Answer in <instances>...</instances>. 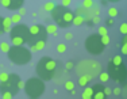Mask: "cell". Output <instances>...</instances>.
Masks as SVG:
<instances>
[{"label": "cell", "mask_w": 127, "mask_h": 99, "mask_svg": "<svg viewBox=\"0 0 127 99\" xmlns=\"http://www.w3.org/2000/svg\"><path fill=\"white\" fill-rule=\"evenodd\" d=\"M35 72H37V76L43 82L51 80L56 76V72H57V61L47 56L41 57L37 62Z\"/></svg>", "instance_id": "6da1fadb"}, {"label": "cell", "mask_w": 127, "mask_h": 99, "mask_svg": "<svg viewBox=\"0 0 127 99\" xmlns=\"http://www.w3.org/2000/svg\"><path fill=\"white\" fill-rule=\"evenodd\" d=\"M73 11L69 7H64V5H56L54 10L51 11V18L56 22V26L62 29H68L72 26V20H73Z\"/></svg>", "instance_id": "7a4b0ae2"}, {"label": "cell", "mask_w": 127, "mask_h": 99, "mask_svg": "<svg viewBox=\"0 0 127 99\" xmlns=\"http://www.w3.org/2000/svg\"><path fill=\"white\" fill-rule=\"evenodd\" d=\"M23 88L29 99H39L43 95L46 86L39 77H30L29 80H26V83H23Z\"/></svg>", "instance_id": "3957f363"}, {"label": "cell", "mask_w": 127, "mask_h": 99, "mask_svg": "<svg viewBox=\"0 0 127 99\" xmlns=\"http://www.w3.org/2000/svg\"><path fill=\"white\" fill-rule=\"evenodd\" d=\"M7 54L10 61H12L15 65H26L32 58L31 52L25 46H11Z\"/></svg>", "instance_id": "277c9868"}, {"label": "cell", "mask_w": 127, "mask_h": 99, "mask_svg": "<svg viewBox=\"0 0 127 99\" xmlns=\"http://www.w3.org/2000/svg\"><path fill=\"white\" fill-rule=\"evenodd\" d=\"M10 38L12 46H23L27 44V38H29V27L23 23H18L10 30Z\"/></svg>", "instance_id": "5b68a950"}, {"label": "cell", "mask_w": 127, "mask_h": 99, "mask_svg": "<svg viewBox=\"0 0 127 99\" xmlns=\"http://www.w3.org/2000/svg\"><path fill=\"white\" fill-rule=\"evenodd\" d=\"M23 88V82L18 73H8L7 82L0 83V94L1 92H10L11 95H16Z\"/></svg>", "instance_id": "8992f818"}, {"label": "cell", "mask_w": 127, "mask_h": 99, "mask_svg": "<svg viewBox=\"0 0 127 99\" xmlns=\"http://www.w3.org/2000/svg\"><path fill=\"white\" fill-rule=\"evenodd\" d=\"M76 72L78 73V76L81 75H88L91 77L99 76V73L101 72V65L93 60H83L76 65Z\"/></svg>", "instance_id": "52a82bcc"}, {"label": "cell", "mask_w": 127, "mask_h": 99, "mask_svg": "<svg viewBox=\"0 0 127 99\" xmlns=\"http://www.w3.org/2000/svg\"><path fill=\"white\" fill-rule=\"evenodd\" d=\"M47 40V31L46 27L43 25H39V23H34L29 27V38H27V44L30 46H32L35 42L39 41H45Z\"/></svg>", "instance_id": "ba28073f"}, {"label": "cell", "mask_w": 127, "mask_h": 99, "mask_svg": "<svg viewBox=\"0 0 127 99\" xmlns=\"http://www.w3.org/2000/svg\"><path fill=\"white\" fill-rule=\"evenodd\" d=\"M85 49L93 56H99V54H101V53L104 52L105 46L101 44V37L97 34V33L91 34L85 40Z\"/></svg>", "instance_id": "9c48e42d"}, {"label": "cell", "mask_w": 127, "mask_h": 99, "mask_svg": "<svg viewBox=\"0 0 127 99\" xmlns=\"http://www.w3.org/2000/svg\"><path fill=\"white\" fill-rule=\"evenodd\" d=\"M110 79L115 80L118 83H122L126 80L127 77V68L125 64H119V65H115L112 62H108V71H107Z\"/></svg>", "instance_id": "30bf717a"}, {"label": "cell", "mask_w": 127, "mask_h": 99, "mask_svg": "<svg viewBox=\"0 0 127 99\" xmlns=\"http://www.w3.org/2000/svg\"><path fill=\"white\" fill-rule=\"evenodd\" d=\"M0 4L4 8L15 11V10H19L20 7H23L25 0H0Z\"/></svg>", "instance_id": "8fae6325"}, {"label": "cell", "mask_w": 127, "mask_h": 99, "mask_svg": "<svg viewBox=\"0 0 127 99\" xmlns=\"http://www.w3.org/2000/svg\"><path fill=\"white\" fill-rule=\"evenodd\" d=\"M92 99H107L104 94V86L103 84H93L92 86Z\"/></svg>", "instance_id": "7c38bea8"}, {"label": "cell", "mask_w": 127, "mask_h": 99, "mask_svg": "<svg viewBox=\"0 0 127 99\" xmlns=\"http://www.w3.org/2000/svg\"><path fill=\"white\" fill-rule=\"evenodd\" d=\"M91 80H92V77L88 76V75H81L80 77H78V86L80 87H87L91 83Z\"/></svg>", "instance_id": "4fadbf2b"}, {"label": "cell", "mask_w": 127, "mask_h": 99, "mask_svg": "<svg viewBox=\"0 0 127 99\" xmlns=\"http://www.w3.org/2000/svg\"><path fill=\"white\" fill-rule=\"evenodd\" d=\"M83 99H92V86H87L84 87V91L81 94Z\"/></svg>", "instance_id": "5bb4252c"}, {"label": "cell", "mask_w": 127, "mask_h": 99, "mask_svg": "<svg viewBox=\"0 0 127 99\" xmlns=\"http://www.w3.org/2000/svg\"><path fill=\"white\" fill-rule=\"evenodd\" d=\"M11 25H12V22H11V18L5 16L3 18V30H4V33H8L11 30Z\"/></svg>", "instance_id": "9a60e30c"}, {"label": "cell", "mask_w": 127, "mask_h": 99, "mask_svg": "<svg viewBox=\"0 0 127 99\" xmlns=\"http://www.w3.org/2000/svg\"><path fill=\"white\" fill-rule=\"evenodd\" d=\"M45 45H46L45 41H39V42H35L32 46H30V48H31V50H34V52H41V50L45 48Z\"/></svg>", "instance_id": "2e32d148"}, {"label": "cell", "mask_w": 127, "mask_h": 99, "mask_svg": "<svg viewBox=\"0 0 127 99\" xmlns=\"http://www.w3.org/2000/svg\"><path fill=\"white\" fill-rule=\"evenodd\" d=\"M64 87H65L66 91L70 92V91H73V90H74L76 84L73 83V80H65V82H64Z\"/></svg>", "instance_id": "e0dca14e"}, {"label": "cell", "mask_w": 127, "mask_h": 99, "mask_svg": "<svg viewBox=\"0 0 127 99\" xmlns=\"http://www.w3.org/2000/svg\"><path fill=\"white\" fill-rule=\"evenodd\" d=\"M72 25H74V26H81V25H84V18L80 16V15H74V16H73V20H72Z\"/></svg>", "instance_id": "ac0fdd59"}, {"label": "cell", "mask_w": 127, "mask_h": 99, "mask_svg": "<svg viewBox=\"0 0 127 99\" xmlns=\"http://www.w3.org/2000/svg\"><path fill=\"white\" fill-rule=\"evenodd\" d=\"M46 31H47V34L58 35V31H57V26H56V25H53V23H50V25L46 27Z\"/></svg>", "instance_id": "d6986e66"}, {"label": "cell", "mask_w": 127, "mask_h": 99, "mask_svg": "<svg viewBox=\"0 0 127 99\" xmlns=\"http://www.w3.org/2000/svg\"><path fill=\"white\" fill-rule=\"evenodd\" d=\"M54 7H56V4H54L53 1H47V3H45L43 10L46 11V12H51V11L54 10Z\"/></svg>", "instance_id": "ffe728a7"}, {"label": "cell", "mask_w": 127, "mask_h": 99, "mask_svg": "<svg viewBox=\"0 0 127 99\" xmlns=\"http://www.w3.org/2000/svg\"><path fill=\"white\" fill-rule=\"evenodd\" d=\"M118 14H119V11H118L115 7H110V8H108V16H110V18H112V19H114V18L118 16Z\"/></svg>", "instance_id": "44dd1931"}, {"label": "cell", "mask_w": 127, "mask_h": 99, "mask_svg": "<svg viewBox=\"0 0 127 99\" xmlns=\"http://www.w3.org/2000/svg\"><path fill=\"white\" fill-rule=\"evenodd\" d=\"M99 79H100L101 83H105V82L110 80V76H108L107 72H100V73H99Z\"/></svg>", "instance_id": "7402d4cb"}, {"label": "cell", "mask_w": 127, "mask_h": 99, "mask_svg": "<svg viewBox=\"0 0 127 99\" xmlns=\"http://www.w3.org/2000/svg\"><path fill=\"white\" fill-rule=\"evenodd\" d=\"M10 45H8V42H0V50H1L3 53H8V50H10Z\"/></svg>", "instance_id": "603a6c76"}, {"label": "cell", "mask_w": 127, "mask_h": 99, "mask_svg": "<svg viewBox=\"0 0 127 99\" xmlns=\"http://www.w3.org/2000/svg\"><path fill=\"white\" fill-rule=\"evenodd\" d=\"M111 62L115 65H119V64H123V58L122 56H114L112 58H111Z\"/></svg>", "instance_id": "cb8c5ba5"}, {"label": "cell", "mask_w": 127, "mask_h": 99, "mask_svg": "<svg viewBox=\"0 0 127 99\" xmlns=\"http://www.w3.org/2000/svg\"><path fill=\"white\" fill-rule=\"evenodd\" d=\"M81 7L87 8V10L92 8V7H93V0H83V4H81Z\"/></svg>", "instance_id": "d4e9b609"}, {"label": "cell", "mask_w": 127, "mask_h": 99, "mask_svg": "<svg viewBox=\"0 0 127 99\" xmlns=\"http://www.w3.org/2000/svg\"><path fill=\"white\" fill-rule=\"evenodd\" d=\"M20 19H22V16H20L19 14H14L12 16H11V22L12 23H15V25H18V23H20Z\"/></svg>", "instance_id": "484cf974"}, {"label": "cell", "mask_w": 127, "mask_h": 99, "mask_svg": "<svg viewBox=\"0 0 127 99\" xmlns=\"http://www.w3.org/2000/svg\"><path fill=\"white\" fill-rule=\"evenodd\" d=\"M97 34L100 35V37H103V35H108L107 27H105V26H100V27H99V30H97Z\"/></svg>", "instance_id": "4316f807"}, {"label": "cell", "mask_w": 127, "mask_h": 99, "mask_svg": "<svg viewBox=\"0 0 127 99\" xmlns=\"http://www.w3.org/2000/svg\"><path fill=\"white\" fill-rule=\"evenodd\" d=\"M57 52H58V53H65L66 52V45L62 44V42H60L58 45H57Z\"/></svg>", "instance_id": "83f0119b"}, {"label": "cell", "mask_w": 127, "mask_h": 99, "mask_svg": "<svg viewBox=\"0 0 127 99\" xmlns=\"http://www.w3.org/2000/svg\"><path fill=\"white\" fill-rule=\"evenodd\" d=\"M7 79H8V73H7V72H0V83L7 82Z\"/></svg>", "instance_id": "f1b7e54d"}, {"label": "cell", "mask_w": 127, "mask_h": 99, "mask_svg": "<svg viewBox=\"0 0 127 99\" xmlns=\"http://www.w3.org/2000/svg\"><path fill=\"white\" fill-rule=\"evenodd\" d=\"M91 11H92V14L95 15V16H99V15H100V8H99L97 5H93V7L91 8Z\"/></svg>", "instance_id": "f546056e"}, {"label": "cell", "mask_w": 127, "mask_h": 99, "mask_svg": "<svg viewBox=\"0 0 127 99\" xmlns=\"http://www.w3.org/2000/svg\"><path fill=\"white\" fill-rule=\"evenodd\" d=\"M119 31L122 33L123 35L127 34V23H122V25L119 26Z\"/></svg>", "instance_id": "4dcf8cb0"}, {"label": "cell", "mask_w": 127, "mask_h": 99, "mask_svg": "<svg viewBox=\"0 0 127 99\" xmlns=\"http://www.w3.org/2000/svg\"><path fill=\"white\" fill-rule=\"evenodd\" d=\"M101 44L104 45V46H107V45L110 44V37H108V35H103L101 37Z\"/></svg>", "instance_id": "1f68e13d"}, {"label": "cell", "mask_w": 127, "mask_h": 99, "mask_svg": "<svg viewBox=\"0 0 127 99\" xmlns=\"http://www.w3.org/2000/svg\"><path fill=\"white\" fill-rule=\"evenodd\" d=\"M120 52H122V54L127 56V44H122V45H120Z\"/></svg>", "instance_id": "d6a6232c"}, {"label": "cell", "mask_w": 127, "mask_h": 99, "mask_svg": "<svg viewBox=\"0 0 127 99\" xmlns=\"http://www.w3.org/2000/svg\"><path fill=\"white\" fill-rule=\"evenodd\" d=\"M73 67H74V65H73V62H72V61H68L65 64V69L66 71H72V69H73Z\"/></svg>", "instance_id": "836d02e7"}, {"label": "cell", "mask_w": 127, "mask_h": 99, "mask_svg": "<svg viewBox=\"0 0 127 99\" xmlns=\"http://www.w3.org/2000/svg\"><path fill=\"white\" fill-rule=\"evenodd\" d=\"M111 26H114V19L112 18H108L105 20V27H111Z\"/></svg>", "instance_id": "e575fe53"}, {"label": "cell", "mask_w": 127, "mask_h": 99, "mask_svg": "<svg viewBox=\"0 0 127 99\" xmlns=\"http://www.w3.org/2000/svg\"><path fill=\"white\" fill-rule=\"evenodd\" d=\"M1 99H12V95L10 92H1Z\"/></svg>", "instance_id": "d590c367"}, {"label": "cell", "mask_w": 127, "mask_h": 99, "mask_svg": "<svg viewBox=\"0 0 127 99\" xmlns=\"http://www.w3.org/2000/svg\"><path fill=\"white\" fill-rule=\"evenodd\" d=\"M72 1H73V0H62L61 5H64V7H69V5L72 4Z\"/></svg>", "instance_id": "8d00e7d4"}, {"label": "cell", "mask_w": 127, "mask_h": 99, "mask_svg": "<svg viewBox=\"0 0 127 99\" xmlns=\"http://www.w3.org/2000/svg\"><path fill=\"white\" fill-rule=\"evenodd\" d=\"M100 16H93V19H92V23L93 25H97V23H100Z\"/></svg>", "instance_id": "74e56055"}, {"label": "cell", "mask_w": 127, "mask_h": 99, "mask_svg": "<svg viewBox=\"0 0 127 99\" xmlns=\"http://www.w3.org/2000/svg\"><path fill=\"white\" fill-rule=\"evenodd\" d=\"M104 94H105V95H107V97H108V95H110V94H112V90H111L110 87H104Z\"/></svg>", "instance_id": "f35d334b"}, {"label": "cell", "mask_w": 127, "mask_h": 99, "mask_svg": "<svg viewBox=\"0 0 127 99\" xmlns=\"http://www.w3.org/2000/svg\"><path fill=\"white\" fill-rule=\"evenodd\" d=\"M120 92H122V90H120L119 87H116V88H114V90H112V94H114V95H119Z\"/></svg>", "instance_id": "ab89813d"}, {"label": "cell", "mask_w": 127, "mask_h": 99, "mask_svg": "<svg viewBox=\"0 0 127 99\" xmlns=\"http://www.w3.org/2000/svg\"><path fill=\"white\" fill-rule=\"evenodd\" d=\"M4 34V30H3V18L0 16V35Z\"/></svg>", "instance_id": "60d3db41"}, {"label": "cell", "mask_w": 127, "mask_h": 99, "mask_svg": "<svg viewBox=\"0 0 127 99\" xmlns=\"http://www.w3.org/2000/svg\"><path fill=\"white\" fill-rule=\"evenodd\" d=\"M72 38H73V35H72V33H66V34H65V40H68V41H70L72 40Z\"/></svg>", "instance_id": "b9f144b4"}, {"label": "cell", "mask_w": 127, "mask_h": 99, "mask_svg": "<svg viewBox=\"0 0 127 99\" xmlns=\"http://www.w3.org/2000/svg\"><path fill=\"white\" fill-rule=\"evenodd\" d=\"M18 14H19L20 16H23V15L26 14V10H25V8H23V7H20V8H19V12H18Z\"/></svg>", "instance_id": "7bdbcfd3"}, {"label": "cell", "mask_w": 127, "mask_h": 99, "mask_svg": "<svg viewBox=\"0 0 127 99\" xmlns=\"http://www.w3.org/2000/svg\"><path fill=\"white\" fill-rule=\"evenodd\" d=\"M122 44H127V34L123 35V38H122Z\"/></svg>", "instance_id": "ee69618b"}, {"label": "cell", "mask_w": 127, "mask_h": 99, "mask_svg": "<svg viewBox=\"0 0 127 99\" xmlns=\"http://www.w3.org/2000/svg\"><path fill=\"white\" fill-rule=\"evenodd\" d=\"M100 3H101V5H107V4H108L107 0H100Z\"/></svg>", "instance_id": "f6af8a7d"}, {"label": "cell", "mask_w": 127, "mask_h": 99, "mask_svg": "<svg viewBox=\"0 0 127 99\" xmlns=\"http://www.w3.org/2000/svg\"><path fill=\"white\" fill-rule=\"evenodd\" d=\"M108 3H118V1H120V0H107Z\"/></svg>", "instance_id": "bcb514c9"}]
</instances>
